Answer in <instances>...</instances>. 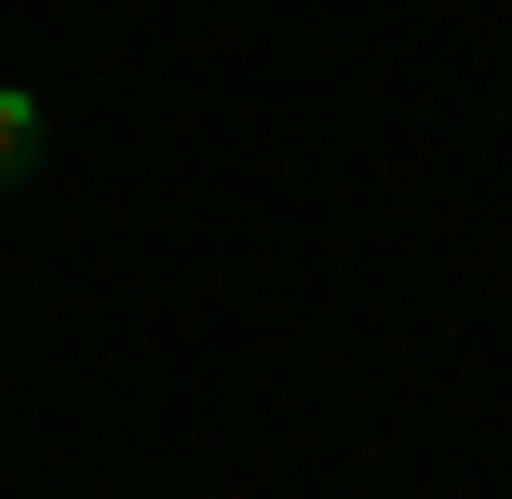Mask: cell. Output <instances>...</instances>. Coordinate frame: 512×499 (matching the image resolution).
<instances>
[{"instance_id":"cell-1","label":"cell","mask_w":512,"mask_h":499,"mask_svg":"<svg viewBox=\"0 0 512 499\" xmlns=\"http://www.w3.org/2000/svg\"><path fill=\"white\" fill-rule=\"evenodd\" d=\"M27 149H41V95H14V81H0V176H14Z\"/></svg>"}]
</instances>
